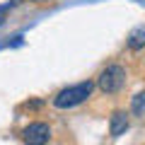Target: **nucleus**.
I'll list each match as a JSON object with an SVG mask.
<instances>
[{"label": "nucleus", "instance_id": "f257e3e1", "mask_svg": "<svg viewBox=\"0 0 145 145\" xmlns=\"http://www.w3.org/2000/svg\"><path fill=\"white\" fill-rule=\"evenodd\" d=\"M92 87H94V85L89 82V80L78 82V85H70V87L61 89V92L53 97V106H58V109H72V106H78V104H82L85 99L92 94Z\"/></svg>", "mask_w": 145, "mask_h": 145}, {"label": "nucleus", "instance_id": "f03ea898", "mask_svg": "<svg viewBox=\"0 0 145 145\" xmlns=\"http://www.w3.org/2000/svg\"><path fill=\"white\" fill-rule=\"evenodd\" d=\"M123 82H126V70L121 65H106L102 72H99V78H97V85H99V89L102 92H106V94H114V92H119L121 87H123Z\"/></svg>", "mask_w": 145, "mask_h": 145}, {"label": "nucleus", "instance_id": "7ed1b4c3", "mask_svg": "<svg viewBox=\"0 0 145 145\" xmlns=\"http://www.w3.org/2000/svg\"><path fill=\"white\" fill-rule=\"evenodd\" d=\"M22 138H24L27 145H46L48 138H51V128H48V123L36 121V123H29L22 131Z\"/></svg>", "mask_w": 145, "mask_h": 145}, {"label": "nucleus", "instance_id": "20e7f679", "mask_svg": "<svg viewBox=\"0 0 145 145\" xmlns=\"http://www.w3.org/2000/svg\"><path fill=\"white\" fill-rule=\"evenodd\" d=\"M128 114H126V111H114V114H111V119H109V133L114 135V138H119V135H123L126 131H128Z\"/></svg>", "mask_w": 145, "mask_h": 145}, {"label": "nucleus", "instance_id": "39448f33", "mask_svg": "<svg viewBox=\"0 0 145 145\" xmlns=\"http://www.w3.org/2000/svg\"><path fill=\"white\" fill-rule=\"evenodd\" d=\"M126 44H128V48H133V51H140V48L145 46V24L135 27V29H131L128 39H126Z\"/></svg>", "mask_w": 145, "mask_h": 145}, {"label": "nucleus", "instance_id": "423d86ee", "mask_svg": "<svg viewBox=\"0 0 145 145\" xmlns=\"http://www.w3.org/2000/svg\"><path fill=\"white\" fill-rule=\"evenodd\" d=\"M131 111H133L135 116H143V111H145V92H138L133 97V102H131Z\"/></svg>", "mask_w": 145, "mask_h": 145}, {"label": "nucleus", "instance_id": "0eeeda50", "mask_svg": "<svg viewBox=\"0 0 145 145\" xmlns=\"http://www.w3.org/2000/svg\"><path fill=\"white\" fill-rule=\"evenodd\" d=\"M15 3H20V0H12V3H5V5H0V24H3V22H5L7 12H10V7L15 5Z\"/></svg>", "mask_w": 145, "mask_h": 145}]
</instances>
